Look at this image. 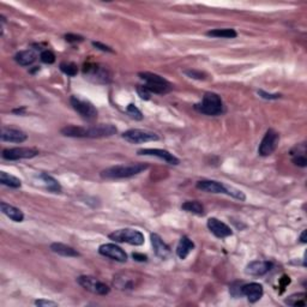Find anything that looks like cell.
<instances>
[{"label":"cell","mask_w":307,"mask_h":307,"mask_svg":"<svg viewBox=\"0 0 307 307\" xmlns=\"http://www.w3.org/2000/svg\"><path fill=\"white\" fill-rule=\"evenodd\" d=\"M61 133L66 137L74 138H103L117 133V127L112 124H100L90 127H78V126H65L61 128Z\"/></svg>","instance_id":"cell-1"},{"label":"cell","mask_w":307,"mask_h":307,"mask_svg":"<svg viewBox=\"0 0 307 307\" xmlns=\"http://www.w3.org/2000/svg\"><path fill=\"white\" fill-rule=\"evenodd\" d=\"M148 168L144 163H130V164H118V166L109 167L103 169L101 172L102 179L117 180V179H127V178L135 177Z\"/></svg>","instance_id":"cell-2"},{"label":"cell","mask_w":307,"mask_h":307,"mask_svg":"<svg viewBox=\"0 0 307 307\" xmlns=\"http://www.w3.org/2000/svg\"><path fill=\"white\" fill-rule=\"evenodd\" d=\"M195 109L209 117H216L223 113L224 108L220 95L215 92H205L202 101L195 105Z\"/></svg>","instance_id":"cell-3"},{"label":"cell","mask_w":307,"mask_h":307,"mask_svg":"<svg viewBox=\"0 0 307 307\" xmlns=\"http://www.w3.org/2000/svg\"><path fill=\"white\" fill-rule=\"evenodd\" d=\"M139 78L144 82V87L151 92V94H160L164 95L168 94L173 89L172 84L163 77L159 76L156 73L151 72H139Z\"/></svg>","instance_id":"cell-4"},{"label":"cell","mask_w":307,"mask_h":307,"mask_svg":"<svg viewBox=\"0 0 307 307\" xmlns=\"http://www.w3.org/2000/svg\"><path fill=\"white\" fill-rule=\"evenodd\" d=\"M83 73L86 78L90 79L94 83L108 84L112 81V73L107 66L100 64H86L83 69Z\"/></svg>","instance_id":"cell-5"},{"label":"cell","mask_w":307,"mask_h":307,"mask_svg":"<svg viewBox=\"0 0 307 307\" xmlns=\"http://www.w3.org/2000/svg\"><path fill=\"white\" fill-rule=\"evenodd\" d=\"M108 236L115 242H126V244L135 245V246H141L144 244V235L136 229H118V231L110 233Z\"/></svg>","instance_id":"cell-6"},{"label":"cell","mask_w":307,"mask_h":307,"mask_svg":"<svg viewBox=\"0 0 307 307\" xmlns=\"http://www.w3.org/2000/svg\"><path fill=\"white\" fill-rule=\"evenodd\" d=\"M77 283L81 286L82 288L90 291L92 294H96V295H107L109 294L110 288L108 287L106 283L101 282L100 280H97L94 276L89 275H82L77 278Z\"/></svg>","instance_id":"cell-7"},{"label":"cell","mask_w":307,"mask_h":307,"mask_svg":"<svg viewBox=\"0 0 307 307\" xmlns=\"http://www.w3.org/2000/svg\"><path fill=\"white\" fill-rule=\"evenodd\" d=\"M70 102H71V106L73 107V109L86 120L92 121L97 118V109L88 100L82 99L79 96H71Z\"/></svg>","instance_id":"cell-8"},{"label":"cell","mask_w":307,"mask_h":307,"mask_svg":"<svg viewBox=\"0 0 307 307\" xmlns=\"http://www.w3.org/2000/svg\"><path fill=\"white\" fill-rule=\"evenodd\" d=\"M123 138L132 144H142V143H148V142H156L160 139L156 133L150 132V131H145V130H138V128H132V130L125 131V132L123 133Z\"/></svg>","instance_id":"cell-9"},{"label":"cell","mask_w":307,"mask_h":307,"mask_svg":"<svg viewBox=\"0 0 307 307\" xmlns=\"http://www.w3.org/2000/svg\"><path fill=\"white\" fill-rule=\"evenodd\" d=\"M278 142H280V135H278V132L270 128V130L267 131L264 138L260 142L258 153H259L260 156H269V155H271L277 149Z\"/></svg>","instance_id":"cell-10"},{"label":"cell","mask_w":307,"mask_h":307,"mask_svg":"<svg viewBox=\"0 0 307 307\" xmlns=\"http://www.w3.org/2000/svg\"><path fill=\"white\" fill-rule=\"evenodd\" d=\"M38 150L34 148H25V146H19V148H11L5 149L2 151V159L9 160V161H16V160H24V159H33L37 156Z\"/></svg>","instance_id":"cell-11"},{"label":"cell","mask_w":307,"mask_h":307,"mask_svg":"<svg viewBox=\"0 0 307 307\" xmlns=\"http://www.w3.org/2000/svg\"><path fill=\"white\" fill-rule=\"evenodd\" d=\"M99 253L103 257L110 258L113 260H117V262L125 263L127 260V254L125 253L121 247L118 246L115 244H103L99 247Z\"/></svg>","instance_id":"cell-12"},{"label":"cell","mask_w":307,"mask_h":307,"mask_svg":"<svg viewBox=\"0 0 307 307\" xmlns=\"http://www.w3.org/2000/svg\"><path fill=\"white\" fill-rule=\"evenodd\" d=\"M138 155H143V156H155L159 157V159L163 160L167 163L169 164H179L180 161L178 157H175L174 155L169 153V151L163 150V149H141L138 150Z\"/></svg>","instance_id":"cell-13"},{"label":"cell","mask_w":307,"mask_h":307,"mask_svg":"<svg viewBox=\"0 0 307 307\" xmlns=\"http://www.w3.org/2000/svg\"><path fill=\"white\" fill-rule=\"evenodd\" d=\"M208 228L211 233L214 234L217 238H227V236L233 235V231L231 229V227L227 226L226 223L221 222L220 220L215 217H211L208 220Z\"/></svg>","instance_id":"cell-14"},{"label":"cell","mask_w":307,"mask_h":307,"mask_svg":"<svg viewBox=\"0 0 307 307\" xmlns=\"http://www.w3.org/2000/svg\"><path fill=\"white\" fill-rule=\"evenodd\" d=\"M137 280H138V278H137L133 273L121 272L118 273L117 276H114L113 283H114V286L118 289H135L137 287Z\"/></svg>","instance_id":"cell-15"},{"label":"cell","mask_w":307,"mask_h":307,"mask_svg":"<svg viewBox=\"0 0 307 307\" xmlns=\"http://www.w3.org/2000/svg\"><path fill=\"white\" fill-rule=\"evenodd\" d=\"M271 269V262H268V260H254V262H251L250 264H247L245 271L250 276H263L269 272Z\"/></svg>","instance_id":"cell-16"},{"label":"cell","mask_w":307,"mask_h":307,"mask_svg":"<svg viewBox=\"0 0 307 307\" xmlns=\"http://www.w3.org/2000/svg\"><path fill=\"white\" fill-rule=\"evenodd\" d=\"M196 187L200 191H204L208 193H224L228 195V186L222 182L215 181V180H200L197 182Z\"/></svg>","instance_id":"cell-17"},{"label":"cell","mask_w":307,"mask_h":307,"mask_svg":"<svg viewBox=\"0 0 307 307\" xmlns=\"http://www.w3.org/2000/svg\"><path fill=\"white\" fill-rule=\"evenodd\" d=\"M241 293L242 295L246 296L249 299L250 303L254 304L258 300H260L264 294V289H263V286L259 283H249V285H242L241 287Z\"/></svg>","instance_id":"cell-18"},{"label":"cell","mask_w":307,"mask_h":307,"mask_svg":"<svg viewBox=\"0 0 307 307\" xmlns=\"http://www.w3.org/2000/svg\"><path fill=\"white\" fill-rule=\"evenodd\" d=\"M150 240H151V245H153V249L155 254L157 257L161 258L162 260L167 259L169 256H171V249H169L168 245L162 240L161 236L159 234H151L150 235Z\"/></svg>","instance_id":"cell-19"},{"label":"cell","mask_w":307,"mask_h":307,"mask_svg":"<svg viewBox=\"0 0 307 307\" xmlns=\"http://www.w3.org/2000/svg\"><path fill=\"white\" fill-rule=\"evenodd\" d=\"M28 136L23 131L11 127L1 128V141L10 142V143H23L27 141Z\"/></svg>","instance_id":"cell-20"},{"label":"cell","mask_w":307,"mask_h":307,"mask_svg":"<svg viewBox=\"0 0 307 307\" xmlns=\"http://www.w3.org/2000/svg\"><path fill=\"white\" fill-rule=\"evenodd\" d=\"M0 209H1V213L4 214V215H6L10 220L15 222H22L24 220V214H23L19 209L16 208V206L10 205L5 202H1L0 203Z\"/></svg>","instance_id":"cell-21"},{"label":"cell","mask_w":307,"mask_h":307,"mask_svg":"<svg viewBox=\"0 0 307 307\" xmlns=\"http://www.w3.org/2000/svg\"><path fill=\"white\" fill-rule=\"evenodd\" d=\"M37 58V54L34 50H27V51H20L15 55V60L18 65L20 66H29Z\"/></svg>","instance_id":"cell-22"},{"label":"cell","mask_w":307,"mask_h":307,"mask_svg":"<svg viewBox=\"0 0 307 307\" xmlns=\"http://www.w3.org/2000/svg\"><path fill=\"white\" fill-rule=\"evenodd\" d=\"M51 250L54 253H58L63 257H79V252L73 247L68 246L61 242H54L51 245Z\"/></svg>","instance_id":"cell-23"},{"label":"cell","mask_w":307,"mask_h":307,"mask_svg":"<svg viewBox=\"0 0 307 307\" xmlns=\"http://www.w3.org/2000/svg\"><path fill=\"white\" fill-rule=\"evenodd\" d=\"M195 249V244L188 236H182L177 247V254L180 259H186L190 252Z\"/></svg>","instance_id":"cell-24"},{"label":"cell","mask_w":307,"mask_h":307,"mask_svg":"<svg viewBox=\"0 0 307 307\" xmlns=\"http://www.w3.org/2000/svg\"><path fill=\"white\" fill-rule=\"evenodd\" d=\"M40 179L42 180V182L46 185V188H47L48 191L54 193L61 192V186L58 182V180H55L53 177L48 175L47 173H41Z\"/></svg>","instance_id":"cell-25"},{"label":"cell","mask_w":307,"mask_h":307,"mask_svg":"<svg viewBox=\"0 0 307 307\" xmlns=\"http://www.w3.org/2000/svg\"><path fill=\"white\" fill-rule=\"evenodd\" d=\"M0 182H1V185L12 188H19L22 186V181L18 178L6 172H0Z\"/></svg>","instance_id":"cell-26"},{"label":"cell","mask_w":307,"mask_h":307,"mask_svg":"<svg viewBox=\"0 0 307 307\" xmlns=\"http://www.w3.org/2000/svg\"><path fill=\"white\" fill-rule=\"evenodd\" d=\"M206 35L210 37L216 38H235L238 36V33L234 29H229V28H224V29H214L206 33Z\"/></svg>","instance_id":"cell-27"},{"label":"cell","mask_w":307,"mask_h":307,"mask_svg":"<svg viewBox=\"0 0 307 307\" xmlns=\"http://www.w3.org/2000/svg\"><path fill=\"white\" fill-rule=\"evenodd\" d=\"M182 210L187 213L196 214V215H204V206L200 204L198 200H188L181 205Z\"/></svg>","instance_id":"cell-28"},{"label":"cell","mask_w":307,"mask_h":307,"mask_svg":"<svg viewBox=\"0 0 307 307\" xmlns=\"http://www.w3.org/2000/svg\"><path fill=\"white\" fill-rule=\"evenodd\" d=\"M306 150H303L300 153L298 149V146L293 149L290 151V156H291V161H293L294 164L299 167H306L307 166V159H306Z\"/></svg>","instance_id":"cell-29"},{"label":"cell","mask_w":307,"mask_h":307,"mask_svg":"<svg viewBox=\"0 0 307 307\" xmlns=\"http://www.w3.org/2000/svg\"><path fill=\"white\" fill-rule=\"evenodd\" d=\"M285 303L289 306H305L306 305V294L298 293L288 296Z\"/></svg>","instance_id":"cell-30"},{"label":"cell","mask_w":307,"mask_h":307,"mask_svg":"<svg viewBox=\"0 0 307 307\" xmlns=\"http://www.w3.org/2000/svg\"><path fill=\"white\" fill-rule=\"evenodd\" d=\"M60 70L64 72V73L68 74V76H70V77L76 76L77 72H78L77 65L73 63H61L60 64Z\"/></svg>","instance_id":"cell-31"},{"label":"cell","mask_w":307,"mask_h":307,"mask_svg":"<svg viewBox=\"0 0 307 307\" xmlns=\"http://www.w3.org/2000/svg\"><path fill=\"white\" fill-rule=\"evenodd\" d=\"M126 112H127V114L130 115L132 119L135 120H143V114H142L141 110L138 109V108L136 107L133 103H130V105L127 106V108H126Z\"/></svg>","instance_id":"cell-32"},{"label":"cell","mask_w":307,"mask_h":307,"mask_svg":"<svg viewBox=\"0 0 307 307\" xmlns=\"http://www.w3.org/2000/svg\"><path fill=\"white\" fill-rule=\"evenodd\" d=\"M40 58H41V61L45 64L55 63V55H54V53L52 51H48V50L43 51L42 53H41Z\"/></svg>","instance_id":"cell-33"},{"label":"cell","mask_w":307,"mask_h":307,"mask_svg":"<svg viewBox=\"0 0 307 307\" xmlns=\"http://www.w3.org/2000/svg\"><path fill=\"white\" fill-rule=\"evenodd\" d=\"M185 73H186L188 77H191V78H196V79H205V77H206V74L204 73V72L197 71V70H186Z\"/></svg>","instance_id":"cell-34"},{"label":"cell","mask_w":307,"mask_h":307,"mask_svg":"<svg viewBox=\"0 0 307 307\" xmlns=\"http://www.w3.org/2000/svg\"><path fill=\"white\" fill-rule=\"evenodd\" d=\"M137 92H138V95L141 96V99L143 100H150L151 97V92L149 91L148 89H146L144 86H138L137 87Z\"/></svg>","instance_id":"cell-35"},{"label":"cell","mask_w":307,"mask_h":307,"mask_svg":"<svg viewBox=\"0 0 307 307\" xmlns=\"http://www.w3.org/2000/svg\"><path fill=\"white\" fill-rule=\"evenodd\" d=\"M258 95L265 100H277L281 97L280 94H268V92L263 91V90H258Z\"/></svg>","instance_id":"cell-36"},{"label":"cell","mask_w":307,"mask_h":307,"mask_svg":"<svg viewBox=\"0 0 307 307\" xmlns=\"http://www.w3.org/2000/svg\"><path fill=\"white\" fill-rule=\"evenodd\" d=\"M65 40L68 41V42H82V41H84V37L81 35H74V34H68L65 35Z\"/></svg>","instance_id":"cell-37"},{"label":"cell","mask_w":307,"mask_h":307,"mask_svg":"<svg viewBox=\"0 0 307 307\" xmlns=\"http://www.w3.org/2000/svg\"><path fill=\"white\" fill-rule=\"evenodd\" d=\"M35 305L38 307H46V306H58V304L54 303V301H50V300H43V299H40V300H36L35 301Z\"/></svg>","instance_id":"cell-38"},{"label":"cell","mask_w":307,"mask_h":307,"mask_svg":"<svg viewBox=\"0 0 307 307\" xmlns=\"http://www.w3.org/2000/svg\"><path fill=\"white\" fill-rule=\"evenodd\" d=\"M92 46H94V47H96L97 50H100V51H102V52H108V53H114V51H113L112 48L108 47V46H106V45H103V43H101V42H92Z\"/></svg>","instance_id":"cell-39"},{"label":"cell","mask_w":307,"mask_h":307,"mask_svg":"<svg viewBox=\"0 0 307 307\" xmlns=\"http://www.w3.org/2000/svg\"><path fill=\"white\" fill-rule=\"evenodd\" d=\"M132 257L135 258L136 260H138V262H146V259H148V257L144 256V254L142 253H133Z\"/></svg>","instance_id":"cell-40"},{"label":"cell","mask_w":307,"mask_h":307,"mask_svg":"<svg viewBox=\"0 0 307 307\" xmlns=\"http://www.w3.org/2000/svg\"><path fill=\"white\" fill-rule=\"evenodd\" d=\"M300 241L303 242V244H306V231H304L303 233H301V235H300Z\"/></svg>","instance_id":"cell-41"}]
</instances>
